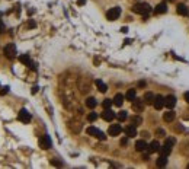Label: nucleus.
Here are the masks:
<instances>
[{"mask_svg":"<svg viewBox=\"0 0 189 169\" xmlns=\"http://www.w3.org/2000/svg\"><path fill=\"white\" fill-rule=\"evenodd\" d=\"M132 12L138 15H149L151 12V6L149 3H137L132 6Z\"/></svg>","mask_w":189,"mask_h":169,"instance_id":"obj_1","label":"nucleus"},{"mask_svg":"<svg viewBox=\"0 0 189 169\" xmlns=\"http://www.w3.org/2000/svg\"><path fill=\"white\" fill-rule=\"evenodd\" d=\"M3 54H4L9 60H13V58L16 57V54H18V51H16V45H15V44H7V45H4V48H3Z\"/></svg>","mask_w":189,"mask_h":169,"instance_id":"obj_2","label":"nucleus"},{"mask_svg":"<svg viewBox=\"0 0 189 169\" xmlns=\"http://www.w3.org/2000/svg\"><path fill=\"white\" fill-rule=\"evenodd\" d=\"M51 146H52V141H51V137L48 134H44L39 137V147L41 149L48 150V149H51Z\"/></svg>","mask_w":189,"mask_h":169,"instance_id":"obj_3","label":"nucleus"},{"mask_svg":"<svg viewBox=\"0 0 189 169\" xmlns=\"http://www.w3.org/2000/svg\"><path fill=\"white\" fill-rule=\"evenodd\" d=\"M86 133L89 134V136H93V137H96V138H99V140H105L106 138V136L99 130V128H96V127H87V130H86Z\"/></svg>","mask_w":189,"mask_h":169,"instance_id":"obj_4","label":"nucleus"},{"mask_svg":"<svg viewBox=\"0 0 189 169\" xmlns=\"http://www.w3.org/2000/svg\"><path fill=\"white\" fill-rule=\"evenodd\" d=\"M119 16H121V7H118V6H115V7L109 9L106 12V19L108 21H116Z\"/></svg>","mask_w":189,"mask_h":169,"instance_id":"obj_5","label":"nucleus"},{"mask_svg":"<svg viewBox=\"0 0 189 169\" xmlns=\"http://www.w3.org/2000/svg\"><path fill=\"white\" fill-rule=\"evenodd\" d=\"M18 118H19V121H22V123L28 124V123L31 121V114L28 112V109L22 108V109L19 111V114H18Z\"/></svg>","mask_w":189,"mask_h":169,"instance_id":"obj_6","label":"nucleus"},{"mask_svg":"<svg viewBox=\"0 0 189 169\" xmlns=\"http://www.w3.org/2000/svg\"><path fill=\"white\" fill-rule=\"evenodd\" d=\"M175 105H176V96L169 95V96H166V98H164V107H166L167 109H173V108H175Z\"/></svg>","mask_w":189,"mask_h":169,"instance_id":"obj_7","label":"nucleus"},{"mask_svg":"<svg viewBox=\"0 0 189 169\" xmlns=\"http://www.w3.org/2000/svg\"><path fill=\"white\" fill-rule=\"evenodd\" d=\"M132 109H134L135 112H141V111L144 109V99L135 98V99L132 101Z\"/></svg>","mask_w":189,"mask_h":169,"instance_id":"obj_8","label":"nucleus"},{"mask_svg":"<svg viewBox=\"0 0 189 169\" xmlns=\"http://www.w3.org/2000/svg\"><path fill=\"white\" fill-rule=\"evenodd\" d=\"M115 117H116V114L113 112L111 108H106V109L102 112V118H103L105 121H113V120H115Z\"/></svg>","mask_w":189,"mask_h":169,"instance_id":"obj_9","label":"nucleus"},{"mask_svg":"<svg viewBox=\"0 0 189 169\" xmlns=\"http://www.w3.org/2000/svg\"><path fill=\"white\" fill-rule=\"evenodd\" d=\"M153 107H154L156 109H161V108L164 107V96H161V95H157V96L154 98Z\"/></svg>","mask_w":189,"mask_h":169,"instance_id":"obj_10","label":"nucleus"},{"mask_svg":"<svg viewBox=\"0 0 189 169\" xmlns=\"http://www.w3.org/2000/svg\"><path fill=\"white\" fill-rule=\"evenodd\" d=\"M121 131H122V127L119 126V124H112V126L109 127V130H108V133H109V136H119L121 134Z\"/></svg>","mask_w":189,"mask_h":169,"instance_id":"obj_11","label":"nucleus"},{"mask_svg":"<svg viewBox=\"0 0 189 169\" xmlns=\"http://www.w3.org/2000/svg\"><path fill=\"white\" fill-rule=\"evenodd\" d=\"M172 146H173V144H170V143H166V141H164V144H163V146H160V155L169 156V155L172 153Z\"/></svg>","mask_w":189,"mask_h":169,"instance_id":"obj_12","label":"nucleus"},{"mask_svg":"<svg viewBox=\"0 0 189 169\" xmlns=\"http://www.w3.org/2000/svg\"><path fill=\"white\" fill-rule=\"evenodd\" d=\"M167 12V4L166 3H159L156 7H154V13H157V15H163V13H166Z\"/></svg>","mask_w":189,"mask_h":169,"instance_id":"obj_13","label":"nucleus"},{"mask_svg":"<svg viewBox=\"0 0 189 169\" xmlns=\"http://www.w3.org/2000/svg\"><path fill=\"white\" fill-rule=\"evenodd\" d=\"M147 147H149V144H147L146 140H138V141H135V150H137V152H144Z\"/></svg>","mask_w":189,"mask_h":169,"instance_id":"obj_14","label":"nucleus"},{"mask_svg":"<svg viewBox=\"0 0 189 169\" xmlns=\"http://www.w3.org/2000/svg\"><path fill=\"white\" fill-rule=\"evenodd\" d=\"M176 12L179 13V15H182V16H188L189 15V9L186 4H178V7H176Z\"/></svg>","mask_w":189,"mask_h":169,"instance_id":"obj_15","label":"nucleus"},{"mask_svg":"<svg viewBox=\"0 0 189 169\" xmlns=\"http://www.w3.org/2000/svg\"><path fill=\"white\" fill-rule=\"evenodd\" d=\"M124 98H125V96H124V95H122V93H116V95H115V96H113V105H115V107H122V104H124Z\"/></svg>","mask_w":189,"mask_h":169,"instance_id":"obj_16","label":"nucleus"},{"mask_svg":"<svg viewBox=\"0 0 189 169\" xmlns=\"http://www.w3.org/2000/svg\"><path fill=\"white\" fill-rule=\"evenodd\" d=\"M156 152H160V143L157 140L151 141L149 144V153H156Z\"/></svg>","mask_w":189,"mask_h":169,"instance_id":"obj_17","label":"nucleus"},{"mask_svg":"<svg viewBox=\"0 0 189 169\" xmlns=\"http://www.w3.org/2000/svg\"><path fill=\"white\" fill-rule=\"evenodd\" d=\"M175 117H176V114L173 112V109H169L167 112H164V115H163V120H164L166 123H172V121L175 120Z\"/></svg>","mask_w":189,"mask_h":169,"instance_id":"obj_18","label":"nucleus"},{"mask_svg":"<svg viewBox=\"0 0 189 169\" xmlns=\"http://www.w3.org/2000/svg\"><path fill=\"white\" fill-rule=\"evenodd\" d=\"M125 134H127V137H135L137 136V128H135V126H128L125 127Z\"/></svg>","mask_w":189,"mask_h":169,"instance_id":"obj_19","label":"nucleus"},{"mask_svg":"<svg viewBox=\"0 0 189 169\" xmlns=\"http://www.w3.org/2000/svg\"><path fill=\"white\" fill-rule=\"evenodd\" d=\"M154 98H156V95H153L151 92H147L146 95H144V104H147V105H153V102H154Z\"/></svg>","mask_w":189,"mask_h":169,"instance_id":"obj_20","label":"nucleus"},{"mask_svg":"<svg viewBox=\"0 0 189 169\" xmlns=\"http://www.w3.org/2000/svg\"><path fill=\"white\" fill-rule=\"evenodd\" d=\"M137 98V92H135V89H128V92L125 93V99H128V101H134Z\"/></svg>","mask_w":189,"mask_h":169,"instance_id":"obj_21","label":"nucleus"},{"mask_svg":"<svg viewBox=\"0 0 189 169\" xmlns=\"http://www.w3.org/2000/svg\"><path fill=\"white\" fill-rule=\"evenodd\" d=\"M156 165H157V166H160V168H161V166H166V165H167V156L160 155V156H159V159L156 160Z\"/></svg>","mask_w":189,"mask_h":169,"instance_id":"obj_22","label":"nucleus"},{"mask_svg":"<svg viewBox=\"0 0 189 169\" xmlns=\"http://www.w3.org/2000/svg\"><path fill=\"white\" fill-rule=\"evenodd\" d=\"M19 61L21 63H23V64H26V66H31L32 63H31V57L28 55V54H22V55H19Z\"/></svg>","mask_w":189,"mask_h":169,"instance_id":"obj_23","label":"nucleus"},{"mask_svg":"<svg viewBox=\"0 0 189 169\" xmlns=\"http://www.w3.org/2000/svg\"><path fill=\"white\" fill-rule=\"evenodd\" d=\"M96 105H98V101H96L95 98H92V96H90V98H87V99H86V107H87V108L93 109Z\"/></svg>","mask_w":189,"mask_h":169,"instance_id":"obj_24","label":"nucleus"},{"mask_svg":"<svg viewBox=\"0 0 189 169\" xmlns=\"http://www.w3.org/2000/svg\"><path fill=\"white\" fill-rule=\"evenodd\" d=\"M95 83H96V87L99 89V92H102V93H105V92L108 90V86H106V84L103 83L102 80H99V79H98V80H96Z\"/></svg>","mask_w":189,"mask_h":169,"instance_id":"obj_25","label":"nucleus"},{"mask_svg":"<svg viewBox=\"0 0 189 169\" xmlns=\"http://www.w3.org/2000/svg\"><path fill=\"white\" fill-rule=\"evenodd\" d=\"M141 123H143V118H141L140 115H134V117L131 118V124H132V126L137 127V126H140Z\"/></svg>","mask_w":189,"mask_h":169,"instance_id":"obj_26","label":"nucleus"},{"mask_svg":"<svg viewBox=\"0 0 189 169\" xmlns=\"http://www.w3.org/2000/svg\"><path fill=\"white\" fill-rule=\"evenodd\" d=\"M127 117H128V115H127V111H119V112L116 114V118H118L119 121H125Z\"/></svg>","mask_w":189,"mask_h":169,"instance_id":"obj_27","label":"nucleus"},{"mask_svg":"<svg viewBox=\"0 0 189 169\" xmlns=\"http://www.w3.org/2000/svg\"><path fill=\"white\" fill-rule=\"evenodd\" d=\"M112 104H113L112 99H103V102H102V107L106 109V108H111V107H112Z\"/></svg>","mask_w":189,"mask_h":169,"instance_id":"obj_28","label":"nucleus"},{"mask_svg":"<svg viewBox=\"0 0 189 169\" xmlns=\"http://www.w3.org/2000/svg\"><path fill=\"white\" fill-rule=\"evenodd\" d=\"M87 120H89V121H92V123H93V121H96V120H98V114H96V112H90V114L87 115Z\"/></svg>","mask_w":189,"mask_h":169,"instance_id":"obj_29","label":"nucleus"},{"mask_svg":"<svg viewBox=\"0 0 189 169\" xmlns=\"http://www.w3.org/2000/svg\"><path fill=\"white\" fill-rule=\"evenodd\" d=\"M156 134H157L159 137H163V136H164V130H163V128H157Z\"/></svg>","mask_w":189,"mask_h":169,"instance_id":"obj_30","label":"nucleus"},{"mask_svg":"<svg viewBox=\"0 0 189 169\" xmlns=\"http://www.w3.org/2000/svg\"><path fill=\"white\" fill-rule=\"evenodd\" d=\"M7 92H9V87H7V86H6V87H4V89H3V90H0V95H6V93H7Z\"/></svg>","mask_w":189,"mask_h":169,"instance_id":"obj_31","label":"nucleus"},{"mask_svg":"<svg viewBox=\"0 0 189 169\" xmlns=\"http://www.w3.org/2000/svg\"><path fill=\"white\" fill-rule=\"evenodd\" d=\"M4 29H6V28H4V23L0 21V34H1V32H4Z\"/></svg>","mask_w":189,"mask_h":169,"instance_id":"obj_32","label":"nucleus"},{"mask_svg":"<svg viewBox=\"0 0 189 169\" xmlns=\"http://www.w3.org/2000/svg\"><path fill=\"white\" fill-rule=\"evenodd\" d=\"M183 96H185V101L189 104V90H188V92H185V95H183Z\"/></svg>","mask_w":189,"mask_h":169,"instance_id":"obj_33","label":"nucleus"},{"mask_svg":"<svg viewBox=\"0 0 189 169\" xmlns=\"http://www.w3.org/2000/svg\"><path fill=\"white\" fill-rule=\"evenodd\" d=\"M127 143H128V138H127V137H125V138H122V140H121V144H122V146H125V144H127Z\"/></svg>","mask_w":189,"mask_h":169,"instance_id":"obj_34","label":"nucleus"},{"mask_svg":"<svg viewBox=\"0 0 189 169\" xmlns=\"http://www.w3.org/2000/svg\"><path fill=\"white\" fill-rule=\"evenodd\" d=\"M77 4L79 6H83V4H86V0H77Z\"/></svg>","mask_w":189,"mask_h":169,"instance_id":"obj_35","label":"nucleus"},{"mask_svg":"<svg viewBox=\"0 0 189 169\" xmlns=\"http://www.w3.org/2000/svg\"><path fill=\"white\" fill-rule=\"evenodd\" d=\"M28 26H29V28H34V26H35V22H34V21H29Z\"/></svg>","mask_w":189,"mask_h":169,"instance_id":"obj_36","label":"nucleus"},{"mask_svg":"<svg viewBox=\"0 0 189 169\" xmlns=\"http://www.w3.org/2000/svg\"><path fill=\"white\" fill-rule=\"evenodd\" d=\"M138 86H140V87H144V86H146V82H144V80H140V82H138Z\"/></svg>","mask_w":189,"mask_h":169,"instance_id":"obj_37","label":"nucleus"},{"mask_svg":"<svg viewBox=\"0 0 189 169\" xmlns=\"http://www.w3.org/2000/svg\"><path fill=\"white\" fill-rule=\"evenodd\" d=\"M149 158H150V156H149V153H146V155H143V159H144V160H149Z\"/></svg>","mask_w":189,"mask_h":169,"instance_id":"obj_38","label":"nucleus"},{"mask_svg":"<svg viewBox=\"0 0 189 169\" xmlns=\"http://www.w3.org/2000/svg\"><path fill=\"white\" fill-rule=\"evenodd\" d=\"M169 1H175V0H169Z\"/></svg>","mask_w":189,"mask_h":169,"instance_id":"obj_39","label":"nucleus"}]
</instances>
